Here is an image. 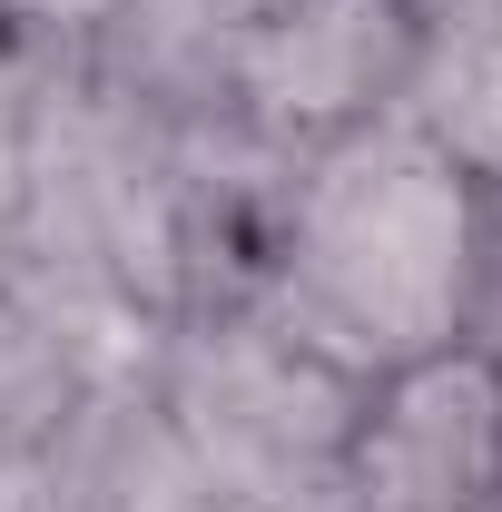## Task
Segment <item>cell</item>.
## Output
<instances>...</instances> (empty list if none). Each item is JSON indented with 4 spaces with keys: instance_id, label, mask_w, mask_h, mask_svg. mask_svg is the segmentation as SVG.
I'll return each instance as SVG.
<instances>
[{
    "instance_id": "obj_1",
    "label": "cell",
    "mask_w": 502,
    "mask_h": 512,
    "mask_svg": "<svg viewBox=\"0 0 502 512\" xmlns=\"http://www.w3.org/2000/svg\"><path fill=\"white\" fill-rule=\"evenodd\" d=\"M247 296L355 384L453 355L483 296V188L404 109L335 128L286 158Z\"/></svg>"
},
{
    "instance_id": "obj_2",
    "label": "cell",
    "mask_w": 502,
    "mask_h": 512,
    "mask_svg": "<svg viewBox=\"0 0 502 512\" xmlns=\"http://www.w3.org/2000/svg\"><path fill=\"white\" fill-rule=\"evenodd\" d=\"M0 276L99 365V384L138 394L158 335L207 296V138L128 109L89 69H50Z\"/></svg>"
},
{
    "instance_id": "obj_3",
    "label": "cell",
    "mask_w": 502,
    "mask_h": 512,
    "mask_svg": "<svg viewBox=\"0 0 502 512\" xmlns=\"http://www.w3.org/2000/svg\"><path fill=\"white\" fill-rule=\"evenodd\" d=\"M138 394L237 512H345L365 384L286 335L256 296H197L158 335Z\"/></svg>"
},
{
    "instance_id": "obj_4",
    "label": "cell",
    "mask_w": 502,
    "mask_h": 512,
    "mask_svg": "<svg viewBox=\"0 0 502 512\" xmlns=\"http://www.w3.org/2000/svg\"><path fill=\"white\" fill-rule=\"evenodd\" d=\"M414 40H424V0H276L237 60L217 138L256 158H306L315 138L384 119L404 99Z\"/></svg>"
},
{
    "instance_id": "obj_5",
    "label": "cell",
    "mask_w": 502,
    "mask_h": 512,
    "mask_svg": "<svg viewBox=\"0 0 502 512\" xmlns=\"http://www.w3.org/2000/svg\"><path fill=\"white\" fill-rule=\"evenodd\" d=\"M345 512H502V365L483 345L365 384Z\"/></svg>"
},
{
    "instance_id": "obj_6",
    "label": "cell",
    "mask_w": 502,
    "mask_h": 512,
    "mask_svg": "<svg viewBox=\"0 0 502 512\" xmlns=\"http://www.w3.org/2000/svg\"><path fill=\"white\" fill-rule=\"evenodd\" d=\"M119 404V384L0 276V512H69L89 424Z\"/></svg>"
},
{
    "instance_id": "obj_7",
    "label": "cell",
    "mask_w": 502,
    "mask_h": 512,
    "mask_svg": "<svg viewBox=\"0 0 502 512\" xmlns=\"http://www.w3.org/2000/svg\"><path fill=\"white\" fill-rule=\"evenodd\" d=\"M266 10L276 0H109V20H99V40H89L79 69L99 89H119L128 109L188 128V138H217L237 60H247Z\"/></svg>"
},
{
    "instance_id": "obj_8",
    "label": "cell",
    "mask_w": 502,
    "mask_h": 512,
    "mask_svg": "<svg viewBox=\"0 0 502 512\" xmlns=\"http://www.w3.org/2000/svg\"><path fill=\"white\" fill-rule=\"evenodd\" d=\"M394 109L473 188H493L502 178V0H424V40H414Z\"/></svg>"
},
{
    "instance_id": "obj_9",
    "label": "cell",
    "mask_w": 502,
    "mask_h": 512,
    "mask_svg": "<svg viewBox=\"0 0 502 512\" xmlns=\"http://www.w3.org/2000/svg\"><path fill=\"white\" fill-rule=\"evenodd\" d=\"M69 512H237L207 473H197L178 434L158 424L148 394H119L99 424H89V453H79V503Z\"/></svg>"
},
{
    "instance_id": "obj_10",
    "label": "cell",
    "mask_w": 502,
    "mask_h": 512,
    "mask_svg": "<svg viewBox=\"0 0 502 512\" xmlns=\"http://www.w3.org/2000/svg\"><path fill=\"white\" fill-rule=\"evenodd\" d=\"M99 20H109V0H0V40L40 69H79Z\"/></svg>"
},
{
    "instance_id": "obj_11",
    "label": "cell",
    "mask_w": 502,
    "mask_h": 512,
    "mask_svg": "<svg viewBox=\"0 0 502 512\" xmlns=\"http://www.w3.org/2000/svg\"><path fill=\"white\" fill-rule=\"evenodd\" d=\"M40 79L50 69L20 60L0 40V256H10V217H20V158H30V109H40Z\"/></svg>"
},
{
    "instance_id": "obj_12",
    "label": "cell",
    "mask_w": 502,
    "mask_h": 512,
    "mask_svg": "<svg viewBox=\"0 0 502 512\" xmlns=\"http://www.w3.org/2000/svg\"><path fill=\"white\" fill-rule=\"evenodd\" d=\"M473 345L502 365V178L483 188V296H473Z\"/></svg>"
}]
</instances>
